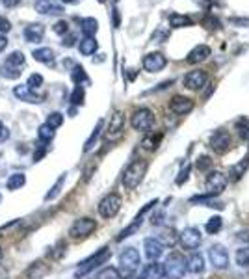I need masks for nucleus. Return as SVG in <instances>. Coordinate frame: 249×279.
Wrapping results in <instances>:
<instances>
[{
	"mask_svg": "<svg viewBox=\"0 0 249 279\" xmlns=\"http://www.w3.org/2000/svg\"><path fill=\"white\" fill-rule=\"evenodd\" d=\"M77 41V36L75 34H65L64 36V47H73Z\"/></svg>",
	"mask_w": 249,
	"mask_h": 279,
	"instance_id": "nucleus-49",
	"label": "nucleus"
},
{
	"mask_svg": "<svg viewBox=\"0 0 249 279\" xmlns=\"http://www.w3.org/2000/svg\"><path fill=\"white\" fill-rule=\"evenodd\" d=\"M2 4H4L6 8H15L21 4V0H2Z\"/></svg>",
	"mask_w": 249,
	"mask_h": 279,
	"instance_id": "nucleus-52",
	"label": "nucleus"
},
{
	"mask_svg": "<svg viewBox=\"0 0 249 279\" xmlns=\"http://www.w3.org/2000/svg\"><path fill=\"white\" fill-rule=\"evenodd\" d=\"M62 2H64V4H78L80 0H62Z\"/></svg>",
	"mask_w": 249,
	"mask_h": 279,
	"instance_id": "nucleus-58",
	"label": "nucleus"
},
{
	"mask_svg": "<svg viewBox=\"0 0 249 279\" xmlns=\"http://www.w3.org/2000/svg\"><path fill=\"white\" fill-rule=\"evenodd\" d=\"M84 99H86L84 88L82 86H75L73 93H71V104H73V106H80V104H84Z\"/></svg>",
	"mask_w": 249,
	"mask_h": 279,
	"instance_id": "nucleus-39",
	"label": "nucleus"
},
{
	"mask_svg": "<svg viewBox=\"0 0 249 279\" xmlns=\"http://www.w3.org/2000/svg\"><path fill=\"white\" fill-rule=\"evenodd\" d=\"M0 203H2V196H0Z\"/></svg>",
	"mask_w": 249,
	"mask_h": 279,
	"instance_id": "nucleus-62",
	"label": "nucleus"
},
{
	"mask_svg": "<svg viewBox=\"0 0 249 279\" xmlns=\"http://www.w3.org/2000/svg\"><path fill=\"white\" fill-rule=\"evenodd\" d=\"M221 225H223V220H221L219 216H212L210 220H208V223H206V231H208L210 235H216L217 231L221 229Z\"/></svg>",
	"mask_w": 249,
	"mask_h": 279,
	"instance_id": "nucleus-41",
	"label": "nucleus"
},
{
	"mask_svg": "<svg viewBox=\"0 0 249 279\" xmlns=\"http://www.w3.org/2000/svg\"><path fill=\"white\" fill-rule=\"evenodd\" d=\"M240 136L243 140H249V128L247 127H240Z\"/></svg>",
	"mask_w": 249,
	"mask_h": 279,
	"instance_id": "nucleus-55",
	"label": "nucleus"
},
{
	"mask_svg": "<svg viewBox=\"0 0 249 279\" xmlns=\"http://www.w3.org/2000/svg\"><path fill=\"white\" fill-rule=\"evenodd\" d=\"M114 25L119 26V13H117V10H114Z\"/></svg>",
	"mask_w": 249,
	"mask_h": 279,
	"instance_id": "nucleus-57",
	"label": "nucleus"
},
{
	"mask_svg": "<svg viewBox=\"0 0 249 279\" xmlns=\"http://www.w3.org/2000/svg\"><path fill=\"white\" fill-rule=\"evenodd\" d=\"M80 30H82L84 38H95L97 30H99V23L93 17H86L80 21Z\"/></svg>",
	"mask_w": 249,
	"mask_h": 279,
	"instance_id": "nucleus-25",
	"label": "nucleus"
},
{
	"mask_svg": "<svg viewBox=\"0 0 249 279\" xmlns=\"http://www.w3.org/2000/svg\"><path fill=\"white\" fill-rule=\"evenodd\" d=\"M188 173H190V166H188V168H186L184 172L180 173V175H182V177H179V179H177V183H179V184H182V181H186V179H188Z\"/></svg>",
	"mask_w": 249,
	"mask_h": 279,
	"instance_id": "nucleus-53",
	"label": "nucleus"
},
{
	"mask_svg": "<svg viewBox=\"0 0 249 279\" xmlns=\"http://www.w3.org/2000/svg\"><path fill=\"white\" fill-rule=\"evenodd\" d=\"M32 56L36 62H39V64H52L54 58H56V54H54V51H52L51 47H41V49H36V51L32 52Z\"/></svg>",
	"mask_w": 249,
	"mask_h": 279,
	"instance_id": "nucleus-24",
	"label": "nucleus"
},
{
	"mask_svg": "<svg viewBox=\"0 0 249 279\" xmlns=\"http://www.w3.org/2000/svg\"><path fill=\"white\" fill-rule=\"evenodd\" d=\"M158 240H160L162 246H173L175 242L179 240V235H177V231H175V229L169 227V229H164V231H162V236H160Z\"/></svg>",
	"mask_w": 249,
	"mask_h": 279,
	"instance_id": "nucleus-31",
	"label": "nucleus"
},
{
	"mask_svg": "<svg viewBox=\"0 0 249 279\" xmlns=\"http://www.w3.org/2000/svg\"><path fill=\"white\" fill-rule=\"evenodd\" d=\"M225 186H227V177L221 172H210L204 181V190H206V196L210 197L219 196L225 190Z\"/></svg>",
	"mask_w": 249,
	"mask_h": 279,
	"instance_id": "nucleus-8",
	"label": "nucleus"
},
{
	"mask_svg": "<svg viewBox=\"0 0 249 279\" xmlns=\"http://www.w3.org/2000/svg\"><path fill=\"white\" fill-rule=\"evenodd\" d=\"M43 82H45V80H43V76L39 75V73H34V75L28 76V82H26V86H28L30 89H38V88L43 86Z\"/></svg>",
	"mask_w": 249,
	"mask_h": 279,
	"instance_id": "nucleus-44",
	"label": "nucleus"
},
{
	"mask_svg": "<svg viewBox=\"0 0 249 279\" xmlns=\"http://www.w3.org/2000/svg\"><path fill=\"white\" fill-rule=\"evenodd\" d=\"M99 2H101V4H104V0H99Z\"/></svg>",
	"mask_w": 249,
	"mask_h": 279,
	"instance_id": "nucleus-61",
	"label": "nucleus"
},
{
	"mask_svg": "<svg viewBox=\"0 0 249 279\" xmlns=\"http://www.w3.org/2000/svg\"><path fill=\"white\" fill-rule=\"evenodd\" d=\"M169 26H171V28H184V26H192V19H190L188 15L169 13Z\"/></svg>",
	"mask_w": 249,
	"mask_h": 279,
	"instance_id": "nucleus-28",
	"label": "nucleus"
},
{
	"mask_svg": "<svg viewBox=\"0 0 249 279\" xmlns=\"http://www.w3.org/2000/svg\"><path fill=\"white\" fill-rule=\"evenodd\" d=\"M247 166H249V159H243L242 162H240V164L234 166V168H232V172H230L232 179H234V181H238V179H240V177L243 175V172L247 170Z\"/></svg>",
	"mask_w": 249,
	"mask_h": 279,
	"instance_id": "nucleus-43",
	"label": "nucleus"
},
{
	"mask_svg": "<svg viewBox=\"0 0 249 279\" xmlns=\"http://www.w3.org/2000/svg\"><path fill=\"white\" fill-rule=\"evenodd\" d=\"M36 10L43 15H62L64 8L52 0H36Z\"/></svg>",
	"mask_w": 249,
	"mask_h": 279,
	"instance_id": "nucleus-20",
	"label": "nucleus"
},
{
	"mask_svg": "<svg viewBox=\"0 0 249 279\" xmlns=\"http://www.w3.org/2000/svg\"><path fill=\"white\" fill-rule=\"evenodd\" d=\"M54 32H56L58 36L69 34V23H67V21H58L56 25H54Z\"/></svg>",
	"mask_w": 249,
	"mask_h": 279,
	"instance_id": "nucleus-45",
	"label": "nucleus"
},
{
	"mask_svg": "<svg viewBox=\"0 0 249 279\" xmlns=\"http://www.w3.org/2000/svg\"><path fill=\"white\" fill-rule=\"evenodd\" d=\"M0 260H2V247H0Z\"/></svg>",
	"mask_w": 249,
	"mask_h": 279,
	"instance_id": "nucleus-59",
	"label": "nucleus"
},
{
	"mask_svg": "<svg viewBox=\"0 0 249 279\" xmlns=\"http://www.w3.org/2000/svg\"><path fill=\"white\" fill-rule=\"evenodd\" d=\"M123 128H125V115L123 112H114L112 117H110V123H108V128H106V138L108 140H115L119 138L123 134Z\"/></svg>",
	"mask_w": 249,
	"mask_h": 279,
	"instance_id": "nucleus-16",
	"label": "nucleus"
},
{
	"mask_svg": "<svg viewBox=\"0 0 249 279\" xmlns=\"http://www.w3.org/2000/svg\"><path fill=\"white\" fill-rule=\"evenodd\" d=\"M97 49H99V43H97L95 38H84L82 41L78 43V51H80V54H84V56L95 54Z\"/></svg>",
	"mask_w": 249,
	"mask_h": 279,
	"instance_id": "nucleus-26",
	"label": "nucleus"
},
{
	"mask_svg": "<svg viewBox=\"0 0 249 279\" xmlns=\"http://www.w3.org/2000/svg\"><path fill=\"white\" fill-rule=\"evenodd\" d=\"M13 95L17 97L19 101L30 102V104H39V102L45 101V97L36 93V91L28 88L26 84H19V86H15V88H13Z\"/></svg>",
	"mask_w": 249,
	"mask_h": 279,
	"instance_id": "nucleus-13",
	"label": "nucleus"
},
{
	"mask_svg": "<svg viewBox=\"0 0 249 279\" xmlns=\"http://www.w3.org/2000/svg\"><path fill=\"white\" fill-rule=\"evenodd\" d=\"M95 229H97L95 220H93V218H88V216H84V218H78L77 222L71 225L69 236L71 238H75V240H82V238H86V236H90Z\"/></svg>",
	"mask_w": 249,
	"mask_h": 279,
	"instance_id": "nucleus-7",
	"label": "nucleus"
},
{
	"mask_svg": "<svg viewBox=\"0 0 249 279\" xmlns=\"http://www.w3.org/2000/svg\"><path fill=\"white\" fill-rule=\"evenodd\" d=\"M186 272L190 273H203L204 272V259L201 253H192L186 259Z\"/></svg>",
	"mask_w": 249,
	"mask_h": 279,
	"instance_id": "nucleus-22",
	"label": "nucleus"
},
{
	"mask_svg": "<svg viewBox=\"0 0 249 279\" xmlns=\"http://www.w3.org/2000/svg\"><path fill=\"white\" fill-rule=\"evenodd\" d=\"M204 23H206V25H208V28H210V30H219V23H217V19H206L204 21Z\"/></svg>",
	"mask_w": 249,
	"mask_h": 279,
	"instance_id": "nucleus-50",
	"label": "nucleus"
},
{
	"mask_svg": "<svg viewBox=\"0 0 249 279\" xmlns=\"http://www.w3.org/2000/svg\"><path fill=\"white\" fill-rule=\"evenodd\" d=\"M164 277V266L156 262V260H151L147 266L143 268L141 272V279H162Z\"/></svg>",
	"mask_w": 249,
	"mask_h": 279,
	"instance_id": "nucleus-23",
	"label": "nucleus"
},
{
	"mask_svg": "<svg viewBox=\"0 0 249 279\" xmlns=\"http://www.w3.org/2000/svg\"><path fill=\"white\" fill-rule=\"evenodd\" d=\"M208 259H210L212 266L217 268V270H225V268H229V253H227V249H225L221 244H214V246L208 249Z\"/></svg>",
	"mask_w": 249,
	"mask_h": 279,
	"instance_id": "nucleus-10",
	"label": "nucleus"
},
{
	"mask_svg": "<svg viewBox=\"0 0 249 279\" xmlns=\"http://www.w3.org/2000/svg\"><path fill=\"white\" fill-rule=\"evenodd\" d=\"M102 125H104V121H99L95 125V128H93V132H91V136L88 138V142H86V146H84V153H88L93 149V146H95V142L99 140V136H101V130H102Z\"/></svg>",
	"mask_w": 249,
	"mask_h": 279,
	"instance_id": "nucleus-33",
	"label": "nucleus"
},
{
	"mask_svg": "<svg viewBox=\"0 0 249 279\" xmlns=\"http://www.w3.org/2000/svg\"><path fill=\"white\" fill-rule=\"evenodd\" d=\"M143 69L149 71V73H158L167 65V58L162 54V52H149L143 56Z\"/></svg>",
	"mask_w": 249,
	"mask_h": 279,
	"instance_id": "nucleus-12",
	"label": "nucleus"
},
{
	"mask_svg": "<svg viewBox=\"0 0 249 279\" xmlns=\"http://www.w3.org/2000/svg\"><path fill=\"white\" fill-rule=\"evenodd\" d=\"M169 110L177 115H186L193 110V101L184 95H175L169 101Z\"/></svg>",
	"mask_w": 249,
	"mask_h": 279,
	"instance_id": "nucleus-17",
	"label": "nucleus"
},
{
	"mask_svg": "<svg viewBox=\"0 0 249 279\" xmlns=\"http://www.w3.org/2000/svg\"><path fill=\"white\" fill-rule=\"evenodd\" d=\"M127 279H138V277H134V275H132V277H127Z\"/></svg>",
	"mask_w": 249,
	"mask_h": 279,
	"instance_id": "nucleus-60",
	"label": "nucleus"
},
{
	"mask_svg": "<svg viewBox=\"0 0 249 279\" xmlns=\"http://www.w3.org/2000/svg\"><path fill=\"white\" fill-rule=\"evenodd\" d=\"M179 240L184 249H197L203 242V235L197 227H186L179 235Z\"/></svg>",
	"mask_w": 249,
	"mask_h": 279,
	"instance_id": "nucleus-11",
	"label": "nucleus"
},
{
	"mask_svg": "<svg viewBox=\"0 0 249 279\" xmlns=\"http://www.w3.org/2000/svg\"><path fill=\"white\" fill-rule=\"evenodd\" d=\"M210 147H212V151L217 153V155L227 153L230 147V134L225 132V130H216V132L210 136Z\"/></svg>",
	"mask_w": 249,
	"mask_h": 279,
	"instance_id": "nucleus-15",
	"label": "nucleus"
},
{
	"mask_svg": "<svg viewBox=\"0 0 249 279\" xmlns=\"http://www.w3.org/2000/svg\"><path fill=\"white\" fill-rule=\"evenodd\" d=\"M208 166H210V160H208V157H203V159H201V162H197L199 170H204V168H208Z\"/></svg>",
	"mask_w": 249,
	"mask_h": 279,
	"instance_id": "nucleus-51",
	"label": "nucleus"
},
{
	"mask_svg": "<svg viewBox=\"0 0 249 279\" xmlns=\"http://www.w3.org/2000/svg\"><path fill=\"white\" fill-rule=\"evenodd\" d=\"M25 184H26V175H25V173H13L12 177L6 181V188H8V190L15 192V190H21Z\"/></svg>",
	"mask_w": 249,
	"mask_h": 279,
	"instance_id": "nucleus-27",
	"label": "nucleus"
},
{
	"mask_svg": "<svg viewBox=\"0 0 249 279\" xmlns=\"http://www.w3.org/2000/svg\"><path fill=\"white\" fill-rule=\"evenodd\" d=\"M164 266V277L166 279H182L186 273V260L182 255L173 253L169 259L162 264Z\"/></svg>",
	"mask_w": 249,
	"mask_h": 279,
	"instance_id": "nucleus-4",
	"label": "nucleus"
},
{
	"mask_svg": "<svg viewBox=\"0 0 249 279\" xmlns=\"http://www.w3.org/2000/svg\"><path fill=\"white\" fill-rule=\"evenodd\" d=\"M54 136H56V130H54L52 127H49L47 123L39 125V128H38V138H39V142H43V144H49V142H52V140H54Z\"/></svg>",
	"mask_w": 249,
	"mask_h": 279,
	"instance_id": "nucleus-30",
	"label": "nucleus"
},
{
	"mask_svg": "<svg viewBox=\"0 0 249 279\" xmlns=\"http://www.w3.org/2000/svg\"><path fill=\"white\" fill-rule=\"evenodd\" d=\"M130 125L134 130H140V132H147L154 127V114L153 110L149 108H138L132 117H130Z\"/></svg>",
	"mask_w": 249,
	"mask_h": 279,
	"instance_id": "nucleus-5",
	"label": "nucleus"
},
{
	"mask_svg": "<svg viewBox=\"0 0 249 279\" xmlns=\"http://www.w3.org/2000/svg\"><path fill=\"white\" fill-rule=\"evenodd\" d=\"M47 125L52 127L54 130L60 128L62 125H64V114H62V112H51L49 117H47Z\"/></svg>",
	"mask_w": 249,
	"mask_h": 279,
	"instance_id": "nucleus-37",
	"label": "nucleus"
},
{
	"mask_svg": "<svg viewBox=\"0 0 249 279\" xmlns=\"http://www.w3.org/2000/svg\"><path fill=\"white\" fill-rule=\"evenodd\" d=\"M71 76H73V82L77 84V86H82V82H86V84L90 82V78H88V75H86V71H84L82 65H75Z\"/></svg>",
	"mask_w": 249,
	"mask_h": 279,
	"instance_id": "nucleus-35",
	"label": "nucleus"
},
{
	"mask_svg": "<svg viewBox=\"0 0 249 279\" xmlns=\"http://www.w3.org/2000/svg\"><path fill=\"white\" fill-rule=\"evenodd\" d=\"M6 47H8V38H6V36H2V34H0V52L4 51Z\"/></svg>",
	"mask_w": 249,
	"mask_h": 279,
	"instance_id": "nucleus-54",
	"label": "nucleus"
},
{
	"mask_svg": "<svg viewBox=\"0 0 249 279\" xmlns=\"http://www.w3.org/2000/svg\"><path fill=\"white\" fill-rule=\"evenodd\" d=\"M236 264L242 268H249V247H242L236 251Z\"/></svg>",
	"mask_w": 249,
	"mask_h": 279,
	"instance_id": "nucleus-42",
	"label": "nucleus"
},
{
	"mask_svg": "<svg viewBox=\"0 0 249 279\" xmlns=\"http://www.w3.org/2000/svg\"><path fill=\"white\" fill-rule=\"evenodd\" d=\"M212 51L208 45H197V47H193L192 51L188 52V56H186V62L188 64H201V62H204L206 58L210 56Z\"/></svg>",
	"mask_w": 249,
	"mask_h": 279,
	"instance_id": "nucleus-18",
	"label": "nucleus"
},
{
	"mask_svg": "<svg viewBox=\"0 0 249 279\" xmlns=\"http://www.w3.org/2000/svg\"><path fill=\"white\" fill-rule=\"evenodd\" d=\"M97 279H123V277H121V273H119V270H117V268L106 266V268H102L101 272H99Z\"/></svg>",
	"mask_w": 249,
	"mask_h": 279,
	"instance_id": "nucleus-38",
	"label": "nucleus"
},
{
	"mask_svg": "<svg viewBox=\"0 0 249 279\" xmlns=\"http://www.w3.org/2000/svg\"><path fill=\"white\" fill-rule=\"evenodd\" d=\"M147 160H132L130 164L127 166V170L123 172V177H121V183H123V188L125 190H134L140 186V183L143 181L145 177V173H147Z\"/></svg>",
	"mask_w": 249,
	"mask_h": 279,
	"instance_id": "nucleus-1",
	"label": "nucleus"
},
{
	"mask_svg": "<svg viewBox=\"0 0 249 279\" xmlns=\"http://www.w3.org/2000/svg\"><path fill=\"white\" fill-rule=\"evenodd\" d=\"M45 36V26L39 25V23H30V25L25 28V38L30 41V43H39Z\"/></svg>",
	"mask_w": 249,
	"mask_h": 279,
	"instance_id": "nucleus-21",
	"label": "nucleus"
},
{
	"mask_svg": "<svg viewBox=\"0 0 249 279\" xmlns=\"http://www.w3.org/2000/svg\"><path fill=\"white\" fill-rule=\"evenodd\" d=\"M162 138H164V136H162V132L149 134V136H145V138L141 140V147H143V149H147V151H154V149L160 146Z\"/></svg>",
	"mask_w": 249,
	"mask_h": 279,
	"instance_id": "nucleus-29",
	"label": "nucleus"
},
{
	"mask_svg": "<svg viewBox=\"0 0 249 279\" xmlns=\"http://www.w3.org/2000/svg\"><path fill=\"white\" fill-rule=\"evenodd\" d=\"M0 76L2 78H6V80H15V78H19L21 76V71L19 67H13V65H0Z\"/></svg>",
	"mask_w": 249,
	"mask_h": 279,
	"instance_id": "nucleus-34",
	"label": "nucleus"
},
{
	"mask_svg": "<svg viewBox=\"0 0 249 279\" xmlns=\"http://www.w3.org/2000/svg\"><path fill=\"white\" fill-rule=\"evenodd\" d=\"M49 272V266H45L41 260H38V262H34L32 266L28 268V277L30 279H39L41 275H45V273Z\"/></svg>",
	"mask_w": 249,
	"mask_h": 279,
	"instance_id": "nucleus-32",
	"label": "nucleus"
},
{
	"mask_svg": "<svg viewBox=\"0 0 249 279\" xmlns=\"http://www.w3.org/2000/svg\"><path fill=\"white\" fill-rule=\"evenodd\" d=\"M158 203V199H154V201H149L147 205H145V207H143V209L140 210V212H138V216H136L134 218V222L130 223V225H128V227H125L121 231V233H119V235H117V242H121V240H125V238H128V236L130 235H134L136 231H138V229L141 227V223H143V216L147 214L149 210L153 209L154 205Z\"/></svg>",
	"mask_w": 249,
	"mask_h": 279,
	"instance_id": "nucleus-9",
	"label": "nucleus"
},
{
	"mask_svg": "<svg viewBox=\"0 0 249 279\" xmlns=\"http://www.w3.org/2000/svg\"><path fill=\"white\" fill-rule=\"evenodd\" d=\"M141 264V257H140V251L136 249V247H125L119 255V273H121V277H132L136 272H138V268Z\"/></svg>",
	"mask_w": 249,
	"mask_h": 279,
	"instance_id": "nucleus-2",
	"label": "nucleus"
},
{
	"mask_svg": "<svg viewBox=\"0 0 249 279\" xmlns=\"http://www.w3.org/2000/svg\"><path fill=\"white\" fill-rule=\"evenodd\" d=\"M6 64L13 65V67H21V65L25 64V54L21 51H13L12 54L6 58Z\"/></svg>",
	"mask_w": 249,
	"mask_h": 279,
	"instance_id": "nucleus-40",
	"label": "nucleus"
},
{
	"mask_svg": "<svg viewBox=\"0 0 249 279\" xmlns=\"http://www.w3.org/2000/svg\"><path fill=\"white\" fill-rule=\"evenodd\" d=\"M8 140H10V128L0 121V144H4Z\"/></svg>",
	"mask_w": 249,
	"mask_h": 279,
	"instance_id": "nucleus-48",
	"label": "nucleus"
},
{
	"mask_svg": "<svg viewBox=\"0 0 249 279\" xmlns=\"http://www.w3.org/2000/svg\"><path fill=\"white\" fill-rule=\"evenodd\" d=\"M143 249H145V257L149 260H158L164 253V246L160 244L158 238H147L143 242Z\"/></svg>",
	"mask_w": 249,
	"mask_h": 279,
	"instance_id": "nucleus-19",
	"label": "nucleus"
},
{
	"mask_svg": "<svg viewBox=\"0 0 249 279\" xmlns=\"http://www.w3.org/2000/svg\"><path fill=\"white\" fill-rule=\"evenodd\" d=\"M238 238H240V240H249V231H242V233H238Z\"/></svg>",
	"mask_w": 249,
	"mask_h": 279,
	"instance_id": "nucleus-56",
	"label": "nucleus"
},
{
	"mask_svg": "<svg viewBox=\"0 0 249 279\" xmlns=\"http://www.w3.org/2000/svg\"><path fill=\"white\" fill-rule=\"evenodd\" d=\"M45 155H47V144L41 142V146H39L38 149H36V153H34V162H39Z\"/></svg>",
	"mask_w": 249,
	"mask_h": 279,
	"instance_id": "nucleus-46",
	"label": "nucleus"
},
{
	"mask_svg": "<svg viewBox=\"0 0 249 279\" xmlns=\"http://www.w3.org/2000/svg\"><path fill=\"white\" fill-rule=\"evenodd\" d=\"M112 257V251H110V247H101L99 251H95V253L91 255L90 259L82 260L80 264H78L77 268V277H84V275H88V273H91L95 268H99L101 264H104L106 260Z\"/></svg>",
	"mask_w": 249,
	"mask_h": 279,
	"instance_id": "nucleus-3",
	"label": "nucleus"
},
{
	"mask_svg": "<svg viewBox=\"0 0 249 279\" xmlns=\"http://www.w3.org/2000/svg\"><path fill=\"white\" fill-rule=\"evenodd\" d=\"M64 183H65V175H62V177L54 183V186L51 188V192H47L45 194V201H52V199H56V197L60 196L62 188H64Z\"/></svg>",
	"mask_w": 249,
	"mask_h": 279,
	"instance_id": "nucleus-36",
	"label": "nucleus"
},
{
	"mask_svg": "<svg viewBox=\"0 0 249 279\" xmlns=\"http://www.w3.org/2000/svg\"><path fill=\"white\" fill-rule=\"evenodd\" d=\"M121 196L119 194H108V196H104L101 199V203H99V214L102 216V218H106V220H110V218H114V216H117V212L121 210Z\"/></svg>",
	"mask_w": 249,
	"mask_h": 279,
	"instance_id": "nucleus-6",
	"label": "nucleus"
},
{
	"mask_svg": "<svg viewBox=\"0 0 249 279\" xmlns=\"http://www.w3.org/2000/svg\"><path fill=\"white\" fill-rule=\"evenodd\" d=\"M206 82H208V75L203 69H193L184 76V86L192 91L201 89L203 86H206Z\"/></svg>",
	"mask_w": 249,
	"mask_h": 279,
	"instance_id": "nucleus-14",
	"label": "nucleus"
},
{
	"mask_svg": "<svg viewBox=\"0 0 249 279\" xmlns=\"http://www.w3.org/2000/svg\"><path fill=\"white\" fill-rule=\"evenodd\" d=\"M12 30V23L6 19V17H0V34L4 36V34H8Z\"/></svg>",
	"mask_w": 249,
	"mask_h": 279,
	"instance_id": "nucleus-47",
	"label": "nucleus"
}]
</instances>
